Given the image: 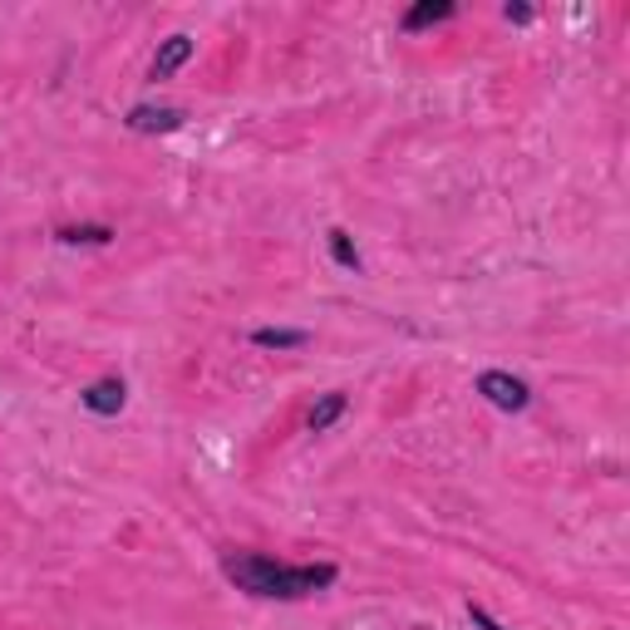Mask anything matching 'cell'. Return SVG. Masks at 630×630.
I'll return each instance as SVG.
<instances>
[{"label": "cell", "mask_w": 630, "mask_h": 630, "mask_svg": "<svg viewBox=\"0 0 630 630\" xmlns=\"http://www.w3.org/2000/svg\"><path fill=\"white\" fill-rule=\"evenodd\" d=\"M222 576L257 601H306L340 582L335 562H276L267 552H222Z\"/></svg>", "instance_id": "cell-1"}, {"label": "cell", "mask_w": 630, "mask_h": 630, "mask_svg": "<svg viewBox=\"0 0 630 630\" xmlns=\"http://www.w3.org/2000/svg\"><path fill=\"white\" fill-rule=\"evenodd\" d=\"M251 345H257V350H306V345H311V330H286V325H261V330H251Z\"/></svg>", "instance_id": "cell-8"}, {"label": "cell", "mask_w": 630, "mask_h": 630, "mask_svg": "<svg viewBox=\"0 0 630 630\" xmlns=\"http://www.w3.org/2000/svg\"><path fill=\"white\" fill-rule=\"evenodd\" d=\"M193 55H197V40L177 30V35H167L163 45H158V55H153V65H149V79H158V84H163V79H173L177 69H183Z\"/></svg>", "instance_id": "cell-5"}, {"label": "cell", "mask_w": 630, "mask_h": 630, "mask_svg": "<svg viewBox=\"0 0 630 630\" xmlns=\"http://www.w3.org/2000/svg\"><path fill=\"white\" fill-rule=\"evenodd\" d=\"M55 237L65 241V247H109L119 232H113L109 222H75V227H59Z\"/></svg>", "instance_id": "cell-10"}, {"label": "cell", "mask_w": 630, "mask_h": 630, "mask_svg": "<svg viewBox=\"0 0 630 630\" xmlns=\"http://www.w3.org/2000/svg\"><path fill=\"white\" fill-rule=\"evenodd\" d=\"M454 15H458L454 0H419V6H409L404 15H399V30H404V35H419V30H434Z\"/></svg>", "instance_id": "cell-6"}, {"label": "cell", "mask_w": 630, "mask_h": 630, "mask_svg": "<svg viewBox=\"0 0 630 630\" xmlns=\"http://www.w3.org/2000/svg\"><path fill=\"white\" fill-rule=\"evenodd\" d=\"M502 20H508V25H532L537 10H532L528 0H508V6H502Z\"/></svg>", "instance_id": "cell-11"}, {"label": "cell", "mask_w": 630, "mask_h": 630, "mask_svg": "<svg viewBox=\"0 0 630 630\" xmlns=\"http://www.w3.org/2000/svg\"><path fill=\"white\" fill-rule=\"evenodd\" d=\"M79 404L89 409L94 419H119L123 404H129V384H123L119 374H104V380L84 384V390H79Z\"/></svg>", "instance_id": "cell-4"}, {"label": "cell", "mask_w": 630, "mask_h": 630, "mask_svg": "<svg viewBox=\"0 0 630 630\" xmlns=\"http://www.w3.org/2000/svg\"><path fill=\"white\" fill-rule=\"evenodd\" d=\"M345 409H350V394H345V390L321 394L311 404V414H306V428H311V434H330V428L345 419Z\"/></svg>", "instance_id": "cell-7"}, {"label": "cell", "mask_w": 630, "mask_h": 630, "mask_svg": "<svg viewBox=\"0 0 630 630\" xmlns=\"http://www.w3.org/2000/svg\"><path fill=\"white\" fill-rule=\"evenodd\" d=\"M325 247H330V261L340 271H355V276H360L365 271V257H360V247H355V237L345 232V227H330V232H325Z\"/></svg>", "instance_id": "cell-9"}, {"label": "cell", "mask_w": 630, "mask_h": 630, "mask_svg": "<svg viewBox=\"0 0 630 630\" xmlns=\"http://www.w3.org/2000/svg\"><path fill=\"white\" fill-rule=\"evenodd\" d=\"M183 123H187V109H177V104H133L123 113L129 133H177Z\"/></svg>", "instance_id": "cell-3"}, {"label": "cell", "mask_w": 630, "mask_h": 630, "mask_svg": "<svg viewBox=\"0 0 630 630\" xmlns=\"http://www.w3.org/2000/svg\"><path fill=\"white\" fill-rule=\"evenodd\" d=\"M472 390L488 399L492 409H502V414H522V409L532 404V384L518 380V374H508V370H482Z\"/></svg>", "instance_id": "cell-2"}, {"label": "cell", "mask_w": 630, "mask_h": 630, "mask_svg": "<svg viewBox=\"0 0 630 630\" xmlns=\"http://www.w3.org/2000/svg\"><path fill=\"white\" fill-rule=\"evenodd\" d=\"M464 611H468V621H472V626H478V630H512V626L492 621V616H488V611H482V606H478V601H468V606H464Z\"/></svg>", "instance_id": "cell-12"}]
</instances>
